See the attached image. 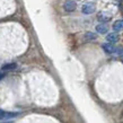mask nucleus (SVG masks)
<instances>
[{"mask_svg": "<svg viewBox=\"0 0 123 123\" xmlns=\"http://www.w3.org/2000/svg\"><path fill=\"white\" fill-rule=\"evenodd\" d=\"M81 11H82V14H85V15L93 14L94 11H95V5L92 4V2H87V4H85L82 6Z\"/></svg>", "mask_w": 123, "mask_h": 123, "instance_id": "f257e3e1", "label": "nucleus"}, {"mask_svg": "<svg viewBox=\"0 0 123 123\" xmlns=\"http://www.w3.org/2000/svg\"><path fill=\"white\" fill-rule=\"evenodd\" d=\"M76 7H77V4H76L74 0H67V1L63 4V9L66 11H69V12L75 10Z\"/></svg>", "mask_w": 123, "mask_h": 123, "instance_id": "f03ea898", "label": "nucleus"}, {"mask_svg": "<svg viewBox=\"0 0 123 123\" xmlns=\"http://www.w3.org/2000/svg\"><path fill=\"white\" fill-rule=\"evenodd\" d=\"M102 49H103L106 53H108V54H112V53L116 52V48L113 46L112 43H104V44L102 45Z\"/></svg>", "mask_w": 123, "mask_h": 123, "instance_id": "7ed1b4c3", "label": "nucleus"}, {"mask_svg": "<svg viewBox=\"0 0 123 123\" xmlns=\"http://www.w3.org/2000/svg\"><path fill=\"white\" fill-rule=\"evenodd\" d=\"M17 116V113H12V112H5L0 110V120H9Z\"/></svg>", "mask_w": 123, "mask_h": 123, "instance_id": "20e7f679", "label": "nucleus"}, {"mask_svg": "<svg viewBox=\"0 0 123 123\" xmlns=\"http://www.w3.org/2000/svg\"><path fill=\"white\" fill-rule=\"evenodd\" d=\"M97 38V35L96 34L92 33V32H87V33L84 34V41L86 42H90V41H95Z\"/></svg>", "mask_w": 123, "mask_h": 123, "instance_id": "39448f33", "label": "nucleus"}, {"mask_svg": "<svg viewBox=\"0 0 123 123\" xmlns=\"http://www.w3.org/2000/svg\"><path fill=\"white\" fill-rule=\"evenodd\" d=\"M96 31H97V33H99V34H106L108 31V27L106 25H104V24H99V25L96 26Z\"/></svg>", "mask_w": 123, "mask_h": 123, "instance_id": "423d86ee", "label": "nucleus"}, {"mask_svg": "<svg viewBox=\"0 0 123 123\" xmlns=\"http://www.w3.org/2000/svg\"><path fill=\"white\" fill-rule=\"evenodd\" d=\"M113 30L115 32H120V31H123V19L121 20H116L113 25Z\"/></svg>", "mask_w": 123, "mask_h": 123, "instance_id": "0eeeda50", "label": "nucleus"}, {"mask_svg": "<svg viewBox=\"0 0 123 123\" xmlns=\"http://www.w3.org/2000/svg\"><path fill=\"white\" fill-rule=\"evenodd\" d=\"M106 40H107L108 43H115L117 41V35L115 33H111L108 34L107 36H106Z\"/></svg>", "mask_w": 123, "mask_h": 123, "instance_id": "6e6552de", "label": "nucleus"}, {"mask_svg": "<svg viewBox=\"0 0 123 123\" xmlns=\"http://www.w3.org/2000/svg\"><path fill=\"white\" fill-rule=\"evenodd\" d=\"M16 68H17V64L16 63H7V64H5V66H2V70L4 71L14 70V69H16Z\"/></svg>", "mask_w": 123, "mask_h": 123, "instance_id": "1a4fd4ad", "label": "nucleus"}, {"mask_svg": "<svg viewBox=\"0 0 123 123\" xmlns=\"http://www.w3.org/2000/svg\"><path fill=\"white\" fill-rule=\"evenodd\" d=\"M97 17H98V19H99L101 22H107V20H108V17L104 16L103 14H99V15L97 16Z\"/></svg>", "mask_w": 123, "mask_h": 123, "instance_id": "9d476101", "label": "nucleus"}, {"mask_svg": "<svg viewBox=\"0 0 123 123\" xmlns=\"http://www.w3.org/2000/svg\"><path fill=\"white\" fill-rule=\"evenodd\" d=\"M116 51H117V53H119L120 55L123 56V48H122V49H120V50H116Z\"/></svg>", "mask_w": 123, "mask_h": 123, "instance_id": "9b49d317", "label": "nucleus"}, {"mask_svg": "<svg viewBox=\"0 0 123 123\" xmlns=\"http://www.w3.org/2000/svg\"><path fill=\"white\" fill-rule=\"evenodd\" d=\"M1 77H2V75H1V74H0V78H1Z\"/></svg>", "mask_w": 123, "mask_h": 123, "instance_id": "f8f14e48", "label": "nucleus"}, {"mask_svg": "<svg viewBox=\"0 0 123 123\" xmlns=\"http://www.w3.org/2000/svg\"><path fill=\"white\" fill-rule=\"evenodd\" d=\"M76 1H79V0H76Z\"/></svg>", "mask_w": 123, "mask_h": 123, "instance_id": "ddd939ff", "label": "nucleus"}]
</instances>
